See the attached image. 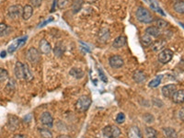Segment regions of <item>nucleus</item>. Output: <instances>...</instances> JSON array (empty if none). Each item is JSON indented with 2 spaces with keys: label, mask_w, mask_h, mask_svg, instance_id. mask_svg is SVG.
I'll return each mask as SVG.
<instances>
[{
  "label": "nucleus",
  "mask_w": 184,
  "mask_h": 138,
  "mask_svg": "<svg viewBox=\"0 0 184 138\" xmlns=\"http://www.w3.org/2000/svg\"><path fill=\"white\" fill-rule=\"evenodd\" d=\"M110 38H111V32L110 30L107 28H102L98 32V41L101 43L107 42L110 40Z\"/></svg>",
  "instance_id": "nucleus-11"
},
{
  "label": "nucleus",
  "mask_w": 184,
  "mask_h": 138,
  "mask_svg": "<svg viewBox=\"0 0 184 138\" xmlns=\"http://www.w3.org/2000/svg\"><path fill=\"white\" fill-rule=\"evenodd\" d=\"M115 121H116V122L119 123V124H121V123L124 122V121H125V115H124V113H123V112H120V113H118V115L116 116Z\"/></svg>",
  "instance_id": "nucleus-38"
},
{
  "label": "nucleus",
  "mask_w": 184,
  "mask_h": 138,
  "mask_svg": "<svg viewBox=\"0 0 184 138\" xmlns=\"http://www.w3.org/2000/svg\"><path fill=\"white\" fill-rule=\"evenodd\" d=\"M41 122L43 126L47 127V128H52V124H53V119L51 115V113L49 111H44L42 113L41 115Z\"/></svg>",
  "instance_id": "nucleus-9"
},
{
  "label": "nucleus",
  "mask_w": 184,
  "mask_h": 138,
  "mask_svg": "<svg viewBox=\"0 0 184 138\" xmlns=\"http://www.w3.org/2000/svg\"><path fill=\"white\" fill-rule=\"evenodd\" d=\"M9 30H10V28H9L7 24H5V23H0V36H1V37L8 34V33H9V32H8Z\"/></svg>",
  "instance_id": "nucleus-31"
},
{
  "label": "nucleus",
  "mask_w": 184,
  "mask_h": 138,
  "mask_svg": "<svg viewBox=\"0 0 184 138\" xmlns=\"http://www.w3.org/2000/svg\"><path fill=\"white\" fill-rule=\"evenodd\" d=\"M121 129L115 125H108L102 130V134L106 138H117L121 136Z\"/></svg>",
  "instance_id": "nucleus-2"
},
{
  "label": "nucleus",
  "mask_w": 184,
  "mask_h": 138,
  "mask_svg": "<svg viewBox=\"0 0 184 138\" xmlns=\"http://www.w3.org/2000/svg\"><path fill=\"white\" fill-rule=\"evenodd\" d=\"M24 71H25L24 65L21 62H17L15 65L14 73L17 79H24Z\"/></svg>",
  "instance_id": "nucleus-14"
},
{
  "label": "nucleus",
  "mask_w": 184,
  "mask_h": 138,
  "mask_svg": "<svg viewBox=\"0 0 184 138\" xmlns=\"http://www.w3.org/2000/svg\"><path fill=\"white\" fill-rule=\"evenodd\" d=\"M173 57V52L169 49H164L158 54V61L162 64L168 63Z\"/></svg>",
  "instance_id": "nucleus-7"
},
{
  "label": "nucleus",
  "mask_w": 184,
  "mask_h": 138,
  "mask_svg": "<svg viewBox=\"0 0 184 138\" xmlns=\"http://www.w3.org/2000/svg\"><path fill=\"white\" fill-rule=\"evenodd\" d=\"M163 134H164L165 138H178V134L176 130L171 127L163 128Z\"/></svg>",
  "instance_id": "nucleus-22"
},
{
  "label": "nucleus",
  "mask_w": 184,
  "mask_h": 138,
  "mask_svg": "<svg viewBox=\"0 0 184 138\" xmlns=\"http://www.w3.org/2000/svg\"><path fill=\"white\" fill-rule=\"evenodd\" d=\"M24 68H25V71H24V79L26 81H31L32 79V75L30 71V68L28 67V65H24Z\"/></svg>",
  "instance_id": "nucleus-33"
},
{
  "label": "nucleus",
  "mask_w": 184,
  "mask_h": 138,
  "mask_svg": "<svg viewBox=\"0 0 184 138\" xmlns=\"http://www.w3.org/2000/svg\"><path fill=\"white\" fill-rule=\"evenodd\" d=\"M65 51H66V48H65L64 44H63L61 42H57V43L55 44V46H54L53 53H54V55H55V56H57V57H61V56L64 54Z\"/></svg>",
  "instance_id": "nucleus-21"
},
{
  "label": "nucleus",
  "mask_w": 184,
  "mask_h": 138,
  "mask_svg": "<svg viewBox=\"0 0 184 138\" xmlns=\"http://www.w3.org/2000/svg\"><path fill=\"white\" fill-rule=\"evenodd\" d=\"M52 20H53V18H52V17H50L49 19H47V20H45L44 22H42V24H40V25H39L38 27H39V28H42V27H43V26H45L46 24H48L49 22H51V21H52Z\"/></svg>",
  "instance_id": "nucleus-42"
},
{
  "label": "nucleus",
  "mask_w": 184,
  "mask_h": 138,
  "mask_svg": "<svg viewBox=\"0 0 184 138\" xmlns=\"http://www.w3.org/2000/svg\"><path fill=\"white\" fill-rule=\"evenodd\" d=\"M39 49H40V52L43 54H49L52 52V46H51L50 42L45 39H42L40 41Z\"/></svg>",
  "instance_id": "nucleus-13"
},
{
  "label": "nucleus",
  "mask_w": 184,
  "mask_h": 138,
  "mask_svg": "<svg viewBox=\"0 0 184 138\" xmlns=\"http://www.w3.org/2000/svg\"><path fill=\"white\" fill-rule=\"evenodd\" d=\"M73 1H74V0H73Z\"/></svg>",
  "instance_id": "nucleus-48"
},
{
  "label": "nucleus",
  "mask_w": 184,
  "mask_h": 138,
  "mask_svg": "<svg viewBox=\"0 0 184 138\" xmlns=\"http://www.w3.org/2000/svg\"><path fill=\"white\" fill-rule=\"evenodd\" d=\"M173 7H174V10L177 13H179V14H183L184 13V3L182 0L176 1Z\"/></svg>",
  "instance_id": "nucleus-25"
},
{
  "label": "nucleus",
  "mask_w": 184,
  "mask_h": 138,
  "mask_svg": "<svg viewBox=\"0 0 184 138\" xmlns=\"http://www.w3.org/2000/svg\"><path fill=\"white\" fill-rule=\"evenodd\" d=\"M146 33L148 34L149 36H151V37H156V38H157V37L161 36V30H159V29H158L157 27H156V26H150V27L147 28Z\"/></svg>",
  "instance_id": "nucleus-19"
},
{
  "label": "nucleus",
  "mask_w": 184,
  "mask_h": 138,
  "mask_svg": "<svg viewBox=\"0 0 184 138\" xmlns=\"http://www.w3.org/2000/svg\"><path fill=\"white\" fill-rule=\"evenodd\" d=\"M26 57H27L28 61L32 63V64H38L41 61V53L34 47H31L27 51Z\"/></svg>",
  "instance_id": "nucleus-5"
},
{
  "label": "nucleus",
  "mask_w": 184,
  "mask_h": 138,
  "mask_svg": "<svg viewBox=\"0 0 184 138\" xmlns=\"http://www.w3.org/2000/svg\"><path fill=\"white\" fill-rule=\"evenodd\" d=\"M12 138H27V136L25 135H21V134H18V135H15Z\"/></svg>",
  "instance_id": "nucleus-44"
},
{
  "label": "nucleus",
  "mask_w": 184,
  "mask_h": 138,
  "mask_svg": "<svg viewBox=\"0 0 184 138\" xmlns=\"http://www.w3.org/2000/svg\"><path fill=\"white\" fill-rule=\"evenodd\" d=\"M172 101L173 102L177 104H182L184 101V90L183 89H180L177 90L174 95L172 96Z\"/></svg>",
  "instance_id": "nucleus-17"
},
{
  "label": "nucleus",
  "mask_w": 184,
  "mask_h": 138,
  "mask_svg": "<svg viewBox=\"0 0 184 138\" xmlns=\"http://www.w3.org/2000/svg\"><path fill=\"white\" fill-rule=\"evenodd\" d=\"M56 5L59 9H65L70 5V0H57Z\"/></svg>",
  "instance_id": "nucleus-30"
},
{
  "label": "nucleus",
  "mask_w": 184,
  "mask_h": 138,
  "mask_svg": "<svg viewBox=\"0 0 184 138\" xmlns=\"http://www.w3.org/2000/svg\"><path fill=\"white\" fill-rule=\"evenodd\" d=\"M128 137L129 138H142V134L137 126H133L128 132Z\"/></svg>",
  "instance_id": "nucleus-23"
},
{
  "label": "nucleus",
  "mask_w": 184,
  "mask_h": 138,
  "mask_svg": "<svg viewBox=\"0 0 184 138\" xmlns=\"http://www.w3.org/2000/svg\"><path fill=\"white\" fill-rule=\"evenodd\" d=\"M162 94L164 97L166 98H172V96L174 95V93L177 91V86H175L174 84H168L162 87L161 89Z\"/></svg>",
  "instance_id": "nucleus-12"
},
{
  "label": "nucleus",
  "mask_w": 184,
  "mask_h": 138,
  "mask_svg": "<svg viewBox=\"0 0 184 138\" xmlns=\"http://www.w3.org/2000/svg\"><path fill=\"white\" fill-rule=\"evenodd\" d=\"M69 74L75 78H82L84 76V72L79 68H72L70 70Z\"/></svg>",
  "instance_id": "nucleus-26"
},
{
  "label": "nucleus",
  "mask_w": 184,
  "mask_h": 138,
  "mask_svg": "<svg viewBox=\"0 0 184 138\" xmlns=\"http://www.w3.org/2000/svg\"><path fill=\"white\" fill-rule=\"evenodd\" d=\"M152 42H153V40H152V37L149 36L148 34H146L143 35V37H142V43L145 45V46H150L151 44H152Z\"/></svg>",
  "instance_id": "nucleus-29"
},
{
  "label": "nucleus",
  "mask_w": 184,
  "mask_h": 138,
  "mask_svg": "<svg viewBox=\"0 0 184 138\" xmlns=\"http://www.w3.org/2000/svg\"><path fill=\"white\" fill-rule=\"evenodd\" d=\"M42 2V0H30L31 6L32 7H41Z\"/></svg>",
  "instance_id": "nucleus-40"
},
{
  "label": "nucleus",
  "mask_w": 184,
  "mask_h": 138,
  "mask_svg": "<svg viewBox=\"0 0 184 138\" xmlns=\"http://www.w3.org/2000/svg\"><path fill=\"white\" fill-rule=\"evenodd\" d=\"M27 39H28V37L26 36V37H23V38H21V39H17V40H16L12 44H10V45L8 46L7 52H9V53H13V52L17 50V48H20L21 46H23V45L26 43Z\"/></svg>",
  "instance_id": "nucleus-10"
},
{
  "label": "nucleus",
  "mask_w": 184,
  "mask_h": 138,
  "mask_svg": "<svg viewBox=\"0 0 184 138\" xmlns=\"http://www.w3.org/2000/svg\"><path fill=\"white\" fill-rule=\"evenodd\" d=\"M58 138H68V137H67L66 136H60Z\"/></svg>",
  "instance_id": "nucleus-47"
},
{
  "label": "nucleus",
  "mask_w": 184,
  "mask_h": 138,
  "mask_svg": "<svg viewBox=\"0 0 184 138\" xmlns=\"http://www.w3.org/2000/svg\"><path fill=\"white\" fill-rule=\"evenodd\" d=\"M8 78V73L6 69L0 67V83L5 82Z\"/></svg>",
  "instance_id": "nucleus-35"
},
{
  "label": "nucleus",
  "mask_w": 184,
  "mask_h": 138,
  "mask_svg": "<svg viewBox=\"0 0 184 138\" xmlns=\"http://www.w3.org/2000/svg\"><path fill=\"white\" fill-rule=\"evenodd\" d=\"M135 16H136V18L138 21H140L142 23H146V24H149L151 22H153V20H154V17L150 13V11L143 7H139L137 8Z\"/></svg>",
  "instance_id": "nucleus-1"
},
{
  "label": "nucleus",
  "mask_w": 184,
  "mask_h": 138,
  "mask_svg": "<svg viewBox=\"0 0 184 138\" xmlns=\"http://www.w3.org/2000/svg\"><path fill=\"white\" fill-rule=\"evenodd\" d=\"M126 42H127L126 37L121 35V36H119V37H117V38L114 40V42H113V43H112V46H113L114 48H116V49H119V48L123 47V46L126 44Z\"/></svg>",
  "instance_id": "nucleus-18"
},
{
  "label": "nucleus",
  "mask_w": 184,
  "mask_h": 138,
  "mask_svg": "<svg viewBox=\"0 0 184 138\" xmlns=\"http://www.w3.org/2000/svg\"><path fill=\"white\" fill-rule=\"evenodd\" d=\"M150 7L154 9V10H156V11H157V12H159L161 15H163V16H165V13L162 11V9L157 6V3L156 2V1H154V0H150Z\"/></svg>",
  "instance_id": "nucleus-36"
},
{
  "label": "nucleus",
  "mask_w": 184,
  "mask_h": 138,
  "mask_svg": "<svg viewBox=\"0 0 184 138\" xmlns=\"http://www.w3.org/2000/svg\"><path fill=\"white\" fill-rule=\"evenodd\" d=\"M40 134L42 138H52V134L48 128H42L40 129Z\"/></svg>",
  "instance_id": "nucleus-32"
},
{
  "label": "nucleus",
  "mask_w": 184,
  "mask_h": 138,
  "mask_svg": "<svg viewBox=\"0 0 184 138\" xmlns=\"http://www.w3.org/2000/svg\"><path fill=\"white\" fill-rule=\"evenodd\" d=\"M20 124V120L15 115H8V119H7V128L9 131H16L18 129Z\"/></svg>",
  "instance_id": "nucleus-8"
},
{
  "label": "nucleus",
  "mask_w": 184,
  "mask_h": 138,
  "mask_svg": "<svg viewBox=\"0 0 184 138\" xmlns=\"http://www.w3.org/2000/svg\"><path fill=\"white\" fill-rule=\"evenodd\" d=\"M166 41L164 40H157L154 42H152L151 44V48L153 49V51L155 52H157V51H160L162 50L165 46H166Z\"/></svg>",
  "instance_id": "nucleus-20"
},
{
  "label": "nucleus",
  "mask_w": 184,
  "mask_h": 138,
  "mask_svg": "<svg viewBox=\"0 0 184 138\" xmlns=\"http://www.w3.org/2000/svg\"><path fill=\"white\" fill-rule=\"evenodd\" d=\"M133 79H134V82L141 84L147 80V75L143 71L137 70V71L134 72V74H133Z\"/></svg>",
  "instance_id": "nucleus-15"
},
{
  "label": "nucleus",
  "mask_w": 184,
  "mask_h": 138,
  "mask_svg": "<svg viewBox=\"0 0 184 138\" xmlns=\"http://www.w3.org/2000/svg\"><path fill=\"white\" fill-rule=\"evenodd\" d=\"M23 7L20 5H14L8 7L7 9V17L11 19H17L22 16Z\"/></svg>",
  "instance_id": "nucleus-4"
},
{
  "label": "nucleus",
  "mask_w": 184,
  "mask_h": 138,
  "mask_svg": "<svg viewBox=\"0 0 184 138\" xmlns=\"http://www.w3.org/2000/svg\"><path fill=\"white\" fill-rule=\"evenodd\" d=\"M32 114H28L25 118H24V120H25V122L27 121V122H30V121H32Z\"/></svg>",
  "instance_id": "nucleus-43"
},
{
  "label": "nucleus",
  "mask_w": 184,
  "mask_h": 138,
  "mask_svg": "<svg viewBox=\"0 0 184 138\" xmlns=\"http://www.w3.org/2000/svg\"><path fill=\"white\" fill-rule=\"evenodd\" d=\"M33 15V7L31 5H26L23 7V11H22V18L24 20H29L32 16Z\"/></svg>",
  "instance_id": "nucleus-16"
},
{
  "label": "nucleus",
  "mask_w": 184,
  "mask_h": 138,
  "mask_svg": "<svg viewBox=\"0 0 184 138\" xmlns=\"http://www.w3.org/2000/svg\"><path fill=\"white\" fill-rule=\"evenodd\" d=\"M146 136L147 138H157V132L152 127L146 128Z\"/></svg>",
  "instance_id": "nucleus-27"
},
{
  "label": "nucleus",
  "mask_w": 184,
  "mask_h": 138,
  "mask_svg": "<svg viewBox=\"0 0 184 138\" xmlns=\"http://www.w3.org/2000/svg\"><path fill=\"white\" fill-rule=\"evenodd\" d=\"M180 119H181L182 121H183V109H182V110L180 111Z\"/></svg>",
  "instance_id": "nucleus-45"
},
{
  "label": "nucleus",
  "mask_w": 184,
  "mask_h": 138,
  "mask_svg": "<svg viewBox=\"0 0 184 138\" xmlns=\"http://www.w3.org/2000/svg\"><path fill=\"white\" fill-rule=\"evenodd\" d=\"M99 74H100V76H101V80H102L104 83H107V82H108V78H107V76H105V74L103 73V71H102L101 68L99 69Z\"/></svg>",
  "instance_id": "nucleus-41"
},
{
  "label": "nucleus",
  "mask_w": 184,
  "mask_h": 138,
  "mask_svg": "<svg viewBox=\"0 0 184 138\" xmlns=\"http://www.w3.org/2000/svg\"><path fill=\"white\" fill-rule=\"evenodd\" d=\"M162 77H163V76H161V75H159V76H157V77H156L155 79L151 80L150 82H149L148 86H149V87H152V88H155V87L158 86H159V84L161 83Z\"/></svg>",
  "instance_id": "nucleus-28"
},
{
  "label": "nucleus",
  "mask_w": 184,
  "mask_h": 138,
  "mask_svg": "<svg viewBox=\"0 0 184 138\" xmlns=\"http://www.w3.org/2000/svg\"><path fill=\"white\" fill-rule=\"evenodd\" d=\"M91 102H92V101H91V99L88 96H82V97H80L77 100V104H76V109L79 112L86 111L90 107Z\"/></svg>",
  "instance_id": "nucleus-3"
},
{
  "label": "nucleus",
  "mask_w": 184,
  "mask_h": 138,
  "mask_svg": "<svg viewBox=\"0 0 184 138\" xmlns=\"http://www.w3.org/2000/svg\"><path fill=\"white\" fill-rule=\"evenodd\" d=\"M83 7V0H74L73 4H72V10L73 13H77L81 10Z\"/></svg>",
  "instance_id": "nucleus-24"
},
{
  "label": "nucleus",
  "mask_w": 184,
  "mask_h": 138,
  "mask_svg": "<svg viewBox=\"0 0 184 138\" xmlns=\"http://www.w3.org/2000/svg\"><path fill=\"white\" fill-rule=\"evenodd\" d=\"M159 30H162V29H167L168 27V23H167L166 20L164 19H161V18H158L157 20V26Z\"/></svg>",
  "instance_id": "nucleus-34"
},
{
  "label": "nucleus",
  "mask_w": 184,
  "mask_h": 138,
  "mask_svg": "<svg viewBox=\"0 0 184 138\" xmlns=\"http://www.w3.org/2000/svg\"><path fill=\"white\" fill-rule=\"evenodd\" d=\"M143 118H144V120L147 121V122H148V123H151V122H153L154 120H155V118H154V116L150 114V113H146L144 116H143Z\"/></svg>",
  "instance_id": "nucleus-39"
},
{
  "label": "nucleus",
  "mask_w": 184,
  "mask_h": 138,
  "mask_svg": "<svg viewBox=\"0 0 184 138\" xmlns=\"http://www.w3.org/2000/svg\"><path fill=\"white\" fill-rule=\"evenodd\" d=\"M109 64L111 67L114 69L121 68L124 65V61L120 55H112L109 58Z\"/></svg>",
  "instance_id": "nucleus-6"
},
{
  "label": "nucleus",
  "mask_w": 184,
  "mask_h": 138,
  "mask_svg": "<svg viewBox=\"0 0 184 138\" xmlns=\"http://www.w3.org/2000/svg\"><path fill=\"white\" fill-rule=\"evenodd\" d=\"M0 56H1V58H5V57L7 56V52H6V51H2Z\"/></svg>",
  "instance_id": "nucleus-46"
},
{
  "label": "nucleus",
  "mask_w": 184,
  "mask_h": 138,
  "mask_svg": "<svg viewBox=\"0 0 184 138\" xmlns=\"http://www.w3.org/2000/svg\"><path fill=\"white\" fill-rule=\"evenodd\" d=\"M14 90H15V81L13 79H10L6 86V91L9 92V91H14Z\"/></svg>",
  "instance_id": "nucleus-37"
}]
</instances>
